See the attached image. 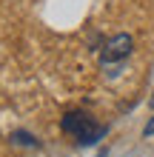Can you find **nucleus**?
Listing matches in <instances>:
<instances>
[{
  "label": "nucleus",
  "instance_id": "2",
  "mask_svg": "<svg viewBox=\"0 0 154 157\" xmlns=\"http://www.w3.org/2000/svg\"><path fill=\"white\" fill-rule=\"evenodd\" d=\"M131 49H134V40L129 37V34H114V37L103 46V52H100V63H103V66L120 63V60H126V57L131 54Z\"/></svg>",
  "mask_w": 154,
  "mask_h": 157
},
{
  "label": "nucleus",
  "instance_id": "4",
  "mask_svg": "<svg viewBox=\"0 0 154 157\" xmlns=\"http://www.w3.org/2000/svg\"><path fill=\"white\" fill-rule=\"evenodd\" d=\"M143 134H146V137H151V134H154V120H151V123L146 126V132H143Z\"/></svg>",
  "mask_w": 154,
  "mask_h": 157
},
{
  "label": "nucleus",
  "instance_id": "1",
  "mask_svg": "<svg viewBox=\"0 0 154 157\" xmlns=\"http://www.w3.org/2000/svg\"><path fill=\"white\" fill-rule=\"evenodd\" d=\"M60 126H63V132L71 134L80 146H94L100 137H106V126L94 123L86 112H69V114H63Z\"/></svg>",
  "mask_w": 154,
  "mask_h": 157
},
{
  "label": "nucleus",
  "instance_id": "3",
  "mask_svg": "<svg viewBox=\"0 0 154 157\" xmlns=\"http://www.w3.org/2000/svg\"><path fill=\"white\" fill-rule=\"evenodd\" d=\"M12 140H14V143H20V146H37V140H34L32 134H26V132H14V134H12Z\"/></svg>",
  "mask_w": 154,
  "mask_h": 157
}]
</instances>
